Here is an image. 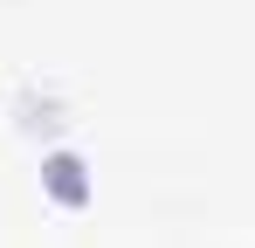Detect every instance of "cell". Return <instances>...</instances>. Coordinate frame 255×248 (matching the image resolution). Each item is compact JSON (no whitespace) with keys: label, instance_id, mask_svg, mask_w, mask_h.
Here are the masks:
<instances>
[{"label":"cell","instance_id":"6da1fadb","mask_svg":"<svg viewBox=\"0 0 255 248\" xmlns=\"http://www.w3.org/2000/svg\"><path fill=\"white\" fill-rule=\"evenodd\" d=\"M48 193H55V200L62 207H83L90 200V179H83V159H76V152H48Z\"/></svg>","mask_w":255,"mask_h":248}]
</instances>
